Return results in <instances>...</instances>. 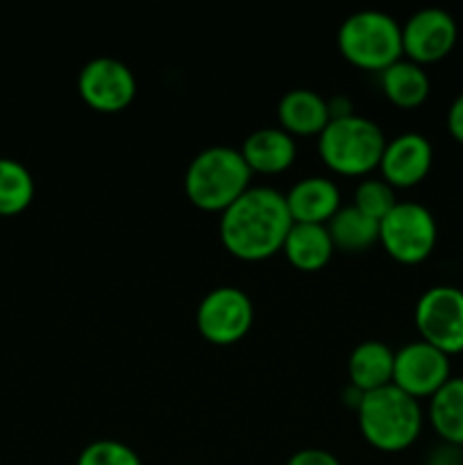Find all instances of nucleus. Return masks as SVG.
<instances>
[{
  "label": "nucleus",
  "instance_id": "obj_1",
  "mask_svg": "<svg viewBox=\"0 0 463 465\" xmlns=\"http://www.w3.org/2000/svg\"><path fill=\"white\" fill-rule=\"evenodd\" d=\"M293 225L286 195L272 186H248L222 209L221 239L241 259H266L284 245Z\"/></svg>",
  "mask_w": 463,
  "mask_h": 465
},
{
  "label": "nucleus",
  "instance_id": "obj_2",
  "mask_svg": "<svg viewBox=\"0 0 463 465\" xmlns=\"http://www.w3.org/2000/svg\"><path fill=\"white\" fill-rule=\"evenodd\" d=\"M359 427L368 443L386 452L409 448L422 430V409L418 398L390 384L366 391L357 407Z\"/></svg>",
  "mask_w": 463,
  "mask_h": 465
},
{
  "label": "nucleus",
  "instance_id": "obj_3",
  "mask_svg": "<svg viewBox=\"0 0 463 465\" xmlns=\"http://www.w3.org/2000/svg\"><path fill=\"white\" fill-rule=\"evenodd\" d=\"M248 162L239 148L216 143L200 150L184 173L186 195L202 209H225L250 186Z\"/></svg>",
  "mask_w": 463,
  "mask_h": 465
},
{
  "label": "nucleus",
  "instance_id": "obj_4",
  "mask_svg": "<svg viewBox=\"0 0 463 465\" xmlns=\"http://www.w3.org/2000/svg\"><path fill=\"white\" fill-rule=\"evenodd\" d=\"M386 136L372 118L361 114L330 118L318 134V150L330 168L343 175H363L379 166Z\"/></svg>",
  "mask_w": 463,
  "mask_h": 465
},
{
  "label": "nucleus",
  "instance_id": "obj_5",
  "mask_svg": "<svg viewBox=\"0 0 463 465\" xmlns=\"http://www.w3.org/2000/svg\"><path fill=\"white\" fill-rule=\"evenodd\" d=\"M339 48L357 66L384 71L402 57V25L381 9H357L340 23Z\"/></svg>",
  "mask_w": 463,
  "mask_h": 465
},
{
  "label": "nucleus",
  "instance_id": "obj_6",
  "mask_svg": "<svg viewBox=\"0 0 463 465\" xmlns=\"http://www.w3.org/2000/svg\"><path fill=\"white\" fill-rule=\"evenodd\" d=\"M438 227L429 209L416 200H398L379 221V241L398 262L418 263L434 250Z\"/></svg>",
  "mask_w": 463,
  "mask_h": 465
},
{
  "label": "nucleus",
  "instance_id": "obj_7",
  "mask_svg": "<svg viewBox=\"0 0 463 465\" xmlns=\"http://www.w3.org/2000/svg\"><path fill=\"white\" fill-rule=\"evenodd\" d=\"M416 325L422 341L445 354L463 352V291L452 284L427 289L416 302Z\"/></svg>",
  "mask_w": 463,
  "mask_h": 465
},
{
  "label": "nucleus",
  "instance_id": "obj_8",
  "mask_svg": "<svg viewBox=\"0 0 463 465\" xmlns=\"http://www.w3.org/2000/svg\"><path fill=\"white\" fill-rule=\"evenodd\" d=\"M254 307L250 295L239 286H216L200 300L195 322L212 343H234L252 327Z\"/></svg>",
  "mask_w": 463,
  "mask_h": 465
},
{
  "label": "nucleus",
  "instance_id": "obj_9",
  "mask_svg": "<svg viewBox=\"0 0 463 465\" xmlns=\"http://www.w3.org/2000/svg\"><path fill=\"white\" fill-rule=\"evenodd\" d=\"M77 91L91 107L100 112H118L134 98L136 77L123 59L95 54L80 68Z\"/></svg>",
  "mask_w": 463,
  "mask_h": 465
},
{
  "label": "nucleus",
  "instance_id": "obj_10",
  "mask_svg": "<svg viewBox=\"0 0 463 465\" xmlns=\"http://www.w3.org/2000/svg\"><path fill=\"white\" fill-rule=\"evenodd\" d=\"M449 377V354L436 345L418 339L395 350L393 384L413 398H431Z\"/></svg>",
  "mask_w": 463,
  "mask_h": 465
},
{
  "label": "nucleus",
  "instance_id": "obj_11",
  "mask_svg": "<svg viewBox=\"0 0 463 465\" xmlns=\"http://www.w3.org/2000/svg\"><path fill=\"white\" fill-rule=\"evenodd\" d=\"M457 36V21L448 9L422 7L404 21L402 48L418 64L438 62L454 48Z\"/></svg>",
  "mask_w": 463,
  "mask_h": 465
},
{
  "label": "nucleus",
  "instance_id": "obj_12",
  "mask_svg": "<svg viewBox=\"0 0 463 465\" xmlns=\"http://www.w3.org/2000/svg\"><path fill=\"white\" fill-rule=\"evenodd\" d=\"M434 148L420 132H402L386 141L381 153V177L390 186H413L429 173Z\"/></svg>",
  "mask_w": 463,
  "mask_h": 465
},
{
  "label": "nucleus",
  "instance_id": "obj_13",
  "mask_svg": "<svg viewBox=\"0 0 463 465\" xmlns=\"http://www.w3.org/2000/svg\"><path fill=\"white\" fill-rule=\"evenodd\" d=\"M286 204L293 221L327 223L340 209V191L330 177L309 175L291 186Z\"/></svg>",
  "mask_w": 463,
  "mask_h": 465
},
{
  "label": "nucleus",
  "instance_id": "obj_14",
  "mask_svg": "<svg viewBox=\"0 0 463 465\" xmlns=\"http://www.w3.org/2000/svg\"><path fill=\"white\" fill-rule=\"evenodd\" d=\"M239 150L245 162H248L250 171L280 173L293 163L298 148H295L291 132H286L281 125H268L250 132Z\"/></svg>",
  "mask_w": 463,
  "mask_h": 465
},
{
  "label": "nucleus",
  "instance_id": "obj_15",
  "mask_svg": "<svg viewBox=\"0 0 463 465\" xmlns=\"http://www.w3.org/2000/svg\"><path fill=\"white\" fill-rule=\"evenodd\" d=\"M277 116L281 127L291 134H320L330 123L327 98L318 91L298 86L286 91L277 104Z\"/></svg>",
  "mask_w": 463,
  "mask_h": 465
},
{
  "label": "nucleus",
  "instance_id": "obj_16",
  "mask_svg": "<svg viewBox=\"0 0 463 465\" xmlns=\"http://www.w3.org/2000/svg\"><path fill=\"white\" fill-rule=\"evenodd\" d=\"M395 350L384 341H361L354 345L348 359L350 384L361 389L363 393L393 381Z\"/></svg>",
  "mask_w": 463,
  "mask_h": 465
},
{
  "label": "nucleus",
  "instance_id": "obj_17",
  "mask_svg": "<svg viewBox=\"0 0 463 465\" xmlns=\"http://www.w3.org/2000/svg\"><path fill=\"white\" fill-rule=\"evenodd\" d=\"M281 248L293 266L302 268V271H316L330 262L331 252H334V241L327 230V223L293 221Z\"/></svg>",
  "mask_w": 463,
  "mask_h": 465
},
{
  "label": "nucleus",
  "instance_id": "obj_18",
  "mask_svg": "<svg viewBox=\"0 0 463 465\" xmlns=\"http://www.w3.org/2000/svg\"><path fill=\"white\" fill-rule=\"evenodd\" d=\"M429 418L443 443L463 448V377H449L431 395Z\"/></svg>",
  "mask_w": 463,
  "mask_h": 465
},
{
  "label": "nucleus",
  "instance_id": "obj_19",
  "mask_svg": "<svg viewBox=\"0 0 463 465\" xmlns=\"http://www.w3.org/2000/svg\"><path fill=\"white\" fill-rule=\"evenodd\" d=\"M381 89L399 107H418L429 95V75L422 64L399 57L381 71Z\"/></svg>",
  "mask_w": 463,
  "mask_h": 465
},
{
  "label": "nucleus",
  "instance_id": "obj_20",
  "mask_svg": "<svg viewBox=\"0 0 463 465\" xmlns=\"http://www.w3.org/2000/svg\"><path fill=\"white\" fill-rule=\"evenodd\" d=\"M334 248L363 250L379 239V221L354 204H340L339 212L327 221Z\"/></svg>",
  "mask_w": 463,
  "mask_h": 465
},
{
  "label": "nucleus",
  "instance_id": "obj_21",
  "mask_svg": "<svg viewBox=\"0 0 463 465\" xmlns=\"http://www.w3.org/2000/svg\"><path fill=\"white\" fill-rule=\"evenodd\" d=\"M34 198V177L25 163L0 157V213H18Z\"/></svg>",
  "mask_w": 463,
  "mask_h": 465
},
{
  "label": "nucleus",
  "instance_id": "obj_22",
  "mask_svg": "<svg viewBox=\"0 0 463 465\" xmlns=\"http://www.w3.org/2000/svg\"><path fill=\"white\" fill-rule=\"evenodd\" d=\"M398 198H395V186H390L384 177H366L354 189V207L361 209L368 216L381 218L395 207Z\"/></svg>",
  "mask_w": 463,
  "mask_h": 465
},
{
  "label": "nucleus",
  "instance_id": "obj_23",
  "mask_svg": "<svg viewBox=\"0 0 463 465\" xmlns=\"http://www.w3.org/2000/svg\"><path fill=\"white\" fill-rule=\"evenodd\" d=\"M77 465H143L139 454L116 439L91 440L77 457Z\"/></svg>",
  "mask_w": 463,
  "mask_h": 465
},
{
  "label": "nucleus",
  "instance_id": "obj_24",
  "mask_svg": "<svg viewBox=\"0 0 463 465\" xmlns=\"http://www.w3.org/2000/svg\"><path fill=\"white\" fill-rule=\"evenodd\" d=\"M286 465H340L339 457L322 448H302L289 457Z\"/></svg>",
  "mask_w": 463,
  "mask_h": 465
},
{
  "label": "nucleus",
  "instance_id": "obj_25",
  "mask_svg": "<svg viewBox=\"0 0 463 465\" xmlns=\"http://www.w3.org/2000/svg\"><path fill=\"white\" fill-rule=\"evenodd\" d=\"M425 465H463V454L457 445L443 443L436 450H431Z\"/></svg>",
  "mask_w": 463,
  "mask_h": 465
},
{
  "label": "nucleus",
  "instance_id": "obj_26",
  "mask_svg": "<svg viewBox=\"0 0 463 465\" xmlns=\"http://www.w3.org/2000/svg\"><path fill=\"white\" fill-rule=\"evenodd\" d=\"M448 127L452 136L463 143V91L452 100L448 109Z\"/></svg>",
  "mask_w": 463,
  "mask_h": 465
},
{
  "label": "nucleus",
  "instance_id": "obj_27",
  "mask_svg": "<svg viewBox=\"0 0 463 465\" xmlns=\"http://www.w3.org/2000/svg\"><path fill=\"white\" fill-rule=\"evenodd\" d=\"M327 107H330V118H340V116H350V114H354L352 100H350V95L345 94L327 98Z\"/></svg>",
  "mask_w": 463,
  "mask_h": 465
}]
</instances>
